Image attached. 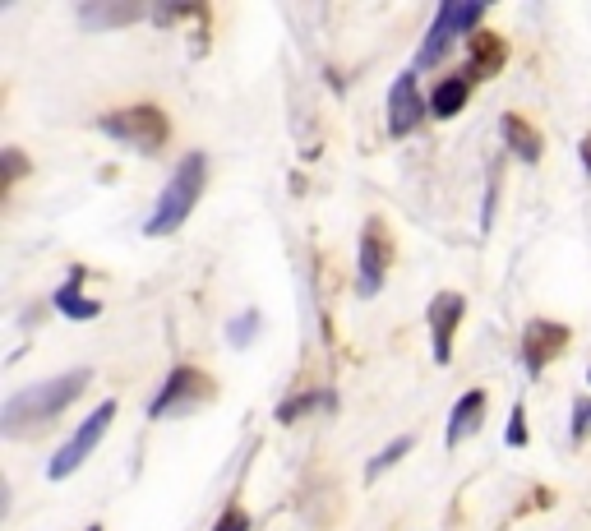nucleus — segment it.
Wrapping results in <instances>:
<instances>
[{
  "mask_svg": "<svg viewBox=\"0 0 591 531\" xmlns=\"http://www.w3.org/2000/svg\"><path fill=\"white\" fill-rule=\"evenodd\" d=\"M93 384V370H65L56 379H42V384H28L19 388L5 411H0V435L5 439H19V435H33L42 425H51L65 407H74V398Z\"/></svg>",
  "mask_w": 591,
  "mask_h": 531,
  "instance_id": "f257e3e1",
  "label": "nucleus"
},
{
  "mask_svg": "<svg viewBox=\"0 0 591 531\" xmlns=\"http://www.w3.org/2000/svg\"><path fill=\"white\" fill-rule=\"evenodd\" d=\"M204 185H208V157L204 153H185V162L171 171L167 190H162V199H157L153 218L144 222V236H171V231H181V222L194 213Z\"/></svg>",
  "mask_w": 591,
  "mask_h": 531,
  "instance_id": "f03ea898",
  "label": "nucleus"
},
{
  "mask_svg": "<svg viewBox=\"0 0 591 531\" xmlns=\"http://www.w3.org/2000/svg\"><path fill=\"white\" fill-rule=\"evenodd\" d=\"M97 130L125 144L130 153H162L171 134V121L167 111L153 107V102H139V107H121V111H107V116H97Z\"/></svg>",
  "mask_w": 591,
  "mask_h": 531,
  "instance_id": "7ed1b4c3",
  "label": "nucleus"
},
{
  "mask_svg": "<svg viewBox=\"0 0 591 531\" xmlns=\"http://www.w3.org/2000/svg\"><path fill=\"white\" fill-rule=\"evenodd\" d=\"M481 19H485L481 0H444V5L435 10V24H430V33H425L421 51H416V65H439L444 61V51L453 47L462 33H471Z\"/></svg>",
  "mask_w": 591,
  "mask_h": 531,
  "instance_id": "20e7f679",
  "label": "nucleus"
},
{
  "mask_svg": "<svg viewBox=\"0 0 591 531\" xmlns=\"http://www.w3.org/2000/svg\"><path fill=\"white\" fill-rule=\"evenodd\" d=\"M218 384L204 375V370H194V365H176L167 375V384L157 388V398L148 402V416H171V411H194L213 402Z\"/></svg>",
  "mask_w": 591,
  "mask_h": 531,
  "instance_id": "39448f33",
  "label": "nucleus"
},
{
  "mask_svg": "<svg viewBox=\"0 0 591 531\" xmlns=\"http://www.w3.org/2000/svg\"><path fill=\"white\" fill-rule=\"evenodd\" d=\"M111 421H116V402L107 398L102 407L93 411V416H88L84 425H79V430H74V439H70V444H61V448H56V458H51V467H47V476H51V481H65V476H70L74 467H84V462H88V453L97 448V439L107 435V425H111Z\"/></svg>",
  "mask_w": 591,
  "mask_h": 531,
  "instance_id": "423d86ee",
  "label": "nucleus"
},
{
  "mask_svg": "<svg viewBox=\"0 0 591 531\" xmlns=\"http://www.w3.org/2000/svg\"><path fill=\"white\" fill-rule=\"evenodd\" d=\"M388 264H393V236H388L384 218H370L361 231V273H356V291H361V296H379Z\"/></svg>",
  "mask_w": 591,
  "mask_h": 531,
  "instance_id": "0eeeda50",
  "label": "nucleus"
},
{
  "mask_svg": "<svg viewBox=\"0 0 591 531\" xmlns=\"http://www.w3.org/2000/svg\"><path fill=\"white\" fill-rule=\"evenodd\" d=\"M568 347V328L564 324H550V319H531L518 338V361L531 379H541V370L555 361L559 351Z\"/></svg>",
  "mask_w": 591,
  "mask_h": 531,
  "instance_id": "6e6552de",
  "label": "nucleus"
},
{
  "mask_svg": "<svg viewBox=\"0 0 591 531\" xmlns=\"http://www.w3.org/2000/svg\"><path fill=\"white\" fill-rule=\"evenodd\" d=\"M425 116H430V102H421V84H416V74L407 70L398 84L388 88V134H393V139H407Z\"/></svg>",
  "mask_w": 591,
  "mask_h": 531,
  "instance_id": "1a4fd4ad",
  "label": "nucleus"
},
{
  "mask_svg": "<svg viewBox=\"0 0 591 531\" xmlns=\"http://www.w3.org/2000/svg\"><path fill=\"white\" fill-rule=\"evenodd\" d=\"M462 314H467V301H462L458 291H439L435 301H430V338H435V361L448 365L453 361V333H458Z\"/></svg>",
  "mask_w": 591,
  "mask_h": 531,
  "instance_id": "9d476101",
  "label": "nucleus"
},
{
  "mask_svg": "<svg viewBox=\"0 0 591 531\" xmlns=\"http://www.w3.org/2000/svg\"><path fill=\"white\" fill-rule=\"evenodd\" d=\"M504 61H508V42L499 33H476L471 37V61H467V79L471 84H476V79H495L499 70H504Z\"/></svg>",
  "mask_w": 591,
  "mask_h": 531,
  "instance_id": "9b49d317",
  "label": "nucleus"
},
{
  "mask_svg": "<svg viewBox=\"0 0 591 531\" xmlns=\"http://www.w3.org/2000/svg\"><path fill=\"white\" fill-rule=\"evenodd\" d=\"M499 134H504V144L513 148V153L522 157V162H541V153H545V139H541V130L527 121V116H518V111H508L504 121H499Z\"/></svg>",
  "mask_w": 591,
  "mask_h": 531,
  "instance_id": "f8f14e48",
  "label": "nucleus"
},
{
  "mask_svg": "<svg viewBox=\"0 0 591 531\" xmlns=\"http://www.w3.org/2000/svg\"><path fill=\"white\" fill-rule=\"evenodd\" d=\"M485 388H471V393H462L458 398V407H453V416H448V448L453 444H462V439L471 435V430H481L485 425Z\"/></svg>",
  "mask_w": 591,
  "mask_h": 531,
  "instance_id": "ddd939ff",
  "label": "nucleus"
},
{
  "mask_svg": "<svg viewBox=\"0 0 591 531\" xmlns=\"http://www.w3.org/2000/svg\"><path fill=\"white\" fill-rule=\"evenodd\" d=\"M467 97H471L467 74H444L435 84V93H430V116H435V121H453V116L467 107Z\"/></svg>",
  "mask_w": 591,
  "mask_h": 531,
  "instance_id": "4468645a",
  "label": "nucleus"
},
{
  "mask_svg": "<svg viewBox=\"0 0 591 531\" xmlns=\"http://www.w3.org/2000/svg\"><path fill=\"white\" fill-rule=\"evenodd\" d=\"M144 5H97L88 0L84 10H79V24L84 28H121V24H134V19H144Z\"/></svg>",
  "mask_w": 591,
  "mask_h": 531,
  "instance_id": "2eb2a0df",
  "label": "nucleus"
},
{
  "mask_svg": "<svg viewBox=\"0 0 591 531\" xmlns=\"http://www.w3.org/2000/svg\"><path fill=\"white\" fill-rule=\"evenodd\" d=\"M79 278H84V268H74V278L65 282L61 291H56V310H61L65 319H97V314H102V305L88 301L84 291H79Z\"/></svg>",
  "mask_w": 591,
  "mask_h": 531,
  "instance_id": "dca6fc26",
  "label": "nucleus"
},
{
  "mask_svg": "<svg viewBox=\"0 0 591 531\" xmlns=\"http://www.w3.org/2000/svg\"><path fill=\"white\" fill-rule=\"evenodd\" d=\"M328 407H338V398L333 393H301V398H287L278 407V421L291 425V421H301V416H310V411H328Z\"/></svg>",
  "mask_w": 591,
  "mask_h": 531,
  "instance_id": "f3484780",
  "label": "nucleus"
},
{
  "mask_svg": "<svg viewBox=\"0 0 591 531\" xmlns=\"http://www.w3.org/2000/svg\"><path fill=\"white\" fill-rule=\"evenodd\" d=\"M411 444H416V439L411 435H402V439H393V444L384 448V453H379V458H370V467H365V476H370V481H379V476H384L388 467H393V462H402L411 453Z\"/></svg>",
  "mask_w": 591,
  "mask_h": 531,
  "instance_id": "a211bd4d",
  "label": "nucleus"
},
{
  "mask_svg": "<svg viewBox=\"0 0 591 531\" xmlns=\"http://www.w3.org/2000/svg\"><path fill=\"white\" fill-rule=\"evenodd\" d=\"M254 328H259V310H245V314H236L227 324V338H231V347H250L254 342Z\"/></svg>",
  "mask_w": 591,
  "mask_h": 531,
  "instance_id": "6ab92c4d",
  "label": "nucleus"
},
{
  "mask_svg": "<svg viewBox=\"0 0 591 531\" xmlns=\"http://www.w3.org/2000/svg\"><path fill=\"white\" fill-rule=\"evenodd\" d=\"M504 444L508 448H527L531 444V435H527V407H522V402L508 411V435H504Z\"/></svg>",
  "mask_w": 591,
  "mask_h": 531,
  "instance_id": "aec40b11",
  "label": "nucleus"
},
{
  "mask_svg": "<svg viewBox=\"0 0 591 531\" xmlns=\"http://www.w3.org/2000/svg\"><path fill=\"white\" fill-rule=\"evenodd\" d=\"M213 531H250V513H245L241 504H231L227 513H222V518L213 522Z\"/></svg>",
  "mask_w": 591,
  "mask_h": 531,
  "instance_id": "412c9836",
  "label": "nucleus"
},
{
  "mask_svg": "<svg viewBox=\"0 0 591 531\" xmlns=\"http://www.w3.org/2000/svg\"><path fill=\"white\" fill-rule=\"evenodd\" d=\"M591 435V398H578L573 402V439H587Z\"/></svg>",
  "mask_w": 591,
  "mask_h": 531,
  "instance_id": "4be33fe9",
  "label": "nucleus"
},
{
  "mask_svg": "<svg viewBox=\"0 0 591 531\" xmlns=\"http://www.w3.org/2000/svg\"><path fill=\"white\" fill-rule=\"evenodd\" d=\"M28 171V162H24V153L19 148H5V185H14L19 176Z\"/></svg>",
  "mask_w": 591,
  "mask_h": 531,
  "instance_id": "5701e85b",
  "label": "nucleus"
},
{
  "mask_svg": "<svg viewBox=\"0 0 591 531\" xmlns=\"http://www.w3.org/2000/svg\"><path fill=\"white\" fill-rule=\"evenodd\" d=\"M578 153H582V167L591 171V134H587V139H582V144H578Z\"/></svg>",
  "mask_w": 591,
  "mask_h": 531,
  "instance_id": "b1692460",
  "label": "nucleus"
},
{
  "mask_svg": "<svg viewBox=\"0 0 591 531\" xmlns=\"http://www.w3.org/2000/svg\"><path fill=\"white\" fill-rule=\"evenodd\" d=\"M88 531H102V527H88Z\"/></svg>",
  "mask_w": 591,
  "mask_h": 531,
  "instance_id": "393cba45",
  "label": "nucleus"
},
{
  "mask_svg": "<svg viewBox=\"0 0 591 531\" xmlns=\"http://www.w3.org/2000/svg\"><path fill=\"white\" fill-rule=\"evenodd\" d=\"M587 379H591V370H587Z\"/></svg>",
  "mask_w": 591,
  "mask_h": 531,
  "instance_id": "a878e982",
  "label": "nucleus"
}]
</instances>
